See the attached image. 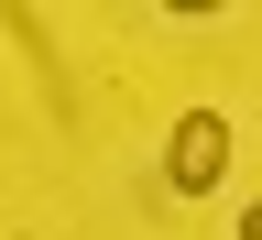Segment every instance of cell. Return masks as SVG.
Here are the masks:
<instances>
[{
  "label": "cell",
  "instance_id": "cell-2",
  "mask_svg": "<svg viewBox=\"0 0 262 240\" xmlns=\"http://www.w3.org/2000/svg\"><path fill=\"white\" fill-rule=\"evenodd\" d=\"M241 240H262V208H241Z\"/></svg>",
  "mask_w": 262,
  "mask_h": 240
},
{
  "label": "cell",
  "instance_id": "cell-1",
  "mask_svg": "<svg viewBox=\"0 0 262 240\" xmlns=\"http://www.w3.org/2000/svg\"><path fill=\"white\" fill-rule=\"evenodd\" d=\"M219 175H229V110H186L175 142H164V186H175V197H208Z\"/></svg>",
  "mask_w": 262,
  "mask_h": 240
}]
</instances>
